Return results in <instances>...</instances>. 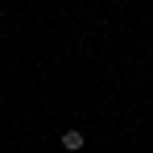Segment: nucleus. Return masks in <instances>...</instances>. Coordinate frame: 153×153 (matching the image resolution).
Masks as SVG:
<instances>
[{
    "label": "nucleus",
    "instance_id": "nucleus-1",
    "mask_svg": "<svg viewBox=\"0 0 153 153\" xmlns=\"http://www.w3.org/2000/svg\"><path fill=\"white\" fill-rule=\"evenodd\" d=\"M62 149H83V132H75V128H71V132H62Z\"/></svg>",
    "mask_w": 153,
    "mask_h": 153
}]
</instances>
